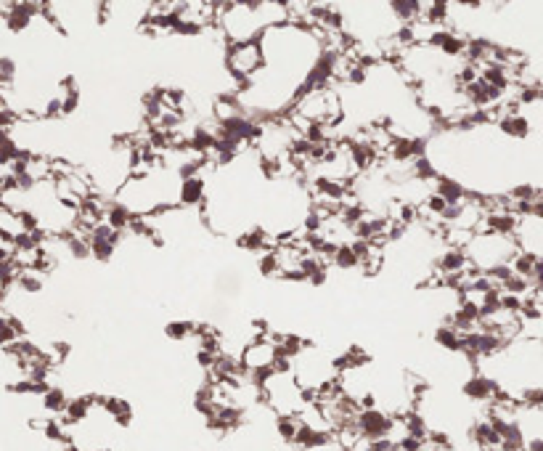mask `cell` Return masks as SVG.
Listing matches in <instances>:
<instances>
[{
	"label": "cell",
	"instance_id": "1",
	"mask_svg": "<svg viewBox=\"0 0 543 451\" xmlns=\"http://www.w3.org/2000/svg\"><path fill=\"white\" fill-rule=\"evenodd\" d=\"M358 430L366 441H379V438H390L395 425H398V417L387 414L382 409H371V411H361L358 419H355Z\"/></svg>",
	"mask_w": 543,
	"mask_h": 451
},
{
	"label": "cell",
	"instance_id": "2",
	"mask_svg": "<svg viewBox=\"0 0 543 451\" xmlns=\"http://www.w3.org/2000/svg\"><path fill=\"white\" fill-rule=\"evenodd\" d=\"M242 364L247 371H257L273 367V343L270 340H255L242 350Z\"/></svg>",
	"mask_w": 543,
	"mask_h": 451
},
{
	"label": "cell",
	"instance_id": "3",
	"mask_svg": "<svg viewBox=\"0 0 543 451\" xmlns=\"http://www.w3.org/2000/svg\"><path fill=\"white\" fill-rule=\"evenodd\" d=\"M464 395L469 401H493L496 393H498V382L493 377H485V374H472L466 382H464Z\"/></svg>",
	"mask_w": 543,
	"mask_h": 451
},
{
	"label": "cell",
	"instance_id": "4",
	"mask_svg": "<svg viewBox=\"0 0 543 451\" xmlns=\"http://www.w3.org/2000/svg\"><path fill=\"white\" fill-rule=\"evenodd\" d=\"M96 406V395H77L69 401V406L64 411V417H59L64 422V428H72V425H80L90 417V409Z\"/></svg>",
	"mask_w": 543,
	"mask_h": 451
},
{
	"label": "cell",
	"instance_id": "5",
	"mask_svg": "<svg viewBox=\"0 0 543 451\" xmlns=\"http://www.w3.org/2000/svg\"><path fill=\"white\" fill-rule=\"evenodd\" d=\"M466 266H469V255L453 247V249H445L443 255L438 258V273L440 276H453V273H466Z\"/></svg>",
	"mask_w": 543,
	"mask_h": 451
},
{
	"label": "cell",
	"instance_id": "6",
	"mask_svg": "<svg viewBox=\"0 0 543 451\" xmlns=\"http://www.w3.org/2000/svg\"><path fill=\"white\" fill-rule=\"evenodd\" d=\"M204 194H207V186H204V178H191V181H181V188H178V202L183 207H197L204 205Z\"/></svg>",
	"mask_w": 543,
	"mask_h": 451
},
{
	"label": "cell",
	"instance_id": "7",
	"mask_svg": "<svg viewBox=\"0 0 543 451\" xmlns=\"http://www.w3.org/2000/svg\"><path fill=\"white\" fill-rule=\"evenodd\" d=\"M466 191L469 188H464V184H459L456 178H448V175H440L438 184H435V194H440L448 205H462V202H466Z\"/></svg>",
	"mask_w": 543,
	"mask_h": 451
},
{
	"label": "cell",
	"instance_id": "8",
	"mask_svg": "<svg viewBox=\"0 0 543 451\" xmlns=\"http://www.w3.org/2000/svg\"><path fill=\"white\" fill-rule=\"evenodd\" d=\"M498 130L503 136H509V138L522 141V138L530 136V120L522 117V114H506V117L498 120Z\"/></svg>",
	"mask_w": 543,
	"mask_h": 451
},
{
	"label": "cell",
	"instance_id": "9",
	"mask_svg": "<svg viewBox=\"0 0 543 451\" xmlns=\"http://www.w3.org/2000/svg\"><path fill=\"white\" fill-rule=\"evenodd\" d=\"M133 218H136V215H133V210H130V207L122 205V202H114V205L106 207V218H103V221L112 226L117 234H122V231H127V228H130Z\"/></svg>",
	"mask_w": 543,
	"mask_h": 451
},
{
	"label": "cell",
	"instance_id": "10",
	"mask_svg": "<svg viewBox=\"0 0 543 451\" xmlns=\"http://www.w3.org/2000/svg\"><path fill=\"white\" fill-rule=\"evenodd\" d=\"M462 332L456 327H445V324H440V327L435 329V343L440 345V348H445L448 353H456V350H462Z\"/></svg>",
	"mask_w": 543,
	"mask_h": 451
},
{
	"label": "cell",
	"instance_id": "11",
	"mask_svg": "<svg viewBox=\"0 0 543 451\" xmlns=\"http://www.w3.org/2000/svg\"><path fill=\"white\" fill-rule=\"evenodd\" d=\"M69 401H72V398H66L64 388H51L40 398L42 409L48 411V414H64V411H66V406H69Z\"/></svg>",
	"mask_w": 543,
	"mask_h": 451
},
{
	"label": "cell",
	"instance_id": "12",
	"mask_svg": "<svg viewBox=\"0 0 543 451\" xmlns=\"http://www.w3.org/2000/svg\"><path fill=\"white\" fill-rule=\"evenodd\" d=\"M538 260H541V258H535L533 252H525V249H520V252L514 255V260H512V268H514V273H517V276H525V279H530V282H533Z\"/></svg>",
	"mask_w": 543,
	"mask_h": 451
},
{
	"label": "cell",
	"instance_id": "13",
	"mask_svg": "<svg viewBox=\"0 0 543 451\" xmlns=\"http://www.w3.org/2000/svg\"><path fill=\"white\" fill-rule=\"evenodd\" d=\"M300 425L302 422L294 414H279V417H276V432H279V438H283L286 443H294V441H297Z\"/></svg>",
	"mask_w": 543,
	"mask_h": 451
},
{
	"label": "cell",
	"instance_id": "14",
	"mask_svg": "<svg viewBox=\"0 0 543 451\" xmlns=\"http://www.w3.org/2000/svg\"><path fill=\"white\" fill-rule=\"evenodd\" d=\"M390 160L392 162H411L414 160V138L403 136V138H392V146H390Z\"/></svg>",
	"mask_w": 543,
	"mask_h": 451
},
{
	"label": "cell",
	"instance_id": "15",
	"mask_svg": "<svg viewBox=\"0 0 543 451\" xmlns=\"http://www.w3.org/2000/svg\"><path fill=\"white\" fill-rule=\"evenodd\" d=\"M411 175L416 178V181H422V184H427V181H438L440 175H438V170H435V164H432V160L429 157H422V160H414L411 162Z\"/></svg>",
	"mask_w": 543,
	"mask_h": 451
},
{
	"label": "cell",
	"instance_id": "16",
	"mask_svg": "<svg viewBox=\"0 0 543 451\" xmlns=\"http://www.w3.org/2000/svg\"><path fill=\"white\" fill-rule=\"evenodd\" d=\"M337 268H342V271H350V268H358L361 266V258L355 255V249H353V245L347 242V245H340V249H337V255H334V260H331Z\"/></svg>",
	"mask_w": 543,
	"mask_h": 451
},
{
	"label": "cell",
	"instance_id": "17",
	"mask_svg": "<svg viewBox=\"0 0 543 451\" xmlns=\"http://www.w3.org/2000/svg\"><path fill=\"white\" fill-rule=\"evenodd\" d=\"M466 42L462 35H456V32H448V38H445L443 48H440V53L448 56V59H459L462 53H466Z\"/></svg>",
	"mask_w": 543,
	"mask_h": 451
},
{
	"label": "cell",
	"instance_id": "18",
	"mask_svg": "<svg viewBox=\"0 0 543 451\" xmlns=\"http://www.w3.org/2000/svg\"><path fill=\"white\" fill-rule=\"evenodd\" d=\"M340 218L344 221V226H350V228H355L358 223L366 221V207L361 202H344L342 212H340Z\"/></svg>",
	"mask_w": 543,
	"mask_h": 451
},
{
	"label": "cell",
	"instance_id": "19",
	"mask_svg": "<svg viewBox=\"0 0 543 451\" xmlns=\"http://www.w3.org/2000/svg\"><path fill=\"white\" fill-rule=\"evenodd\" d=\"M302 136L310 141V144H326L329 141V125L326 123H305L302 127Z\"/></svg>",
	"mask_w": 543,
	"mask_h": 451
},
{
	"label": "cell",
	"instance_id": "20",
	"mask_svg": "<svg viewBox=\"0 0 543 451\" xmlns=\"http://www.w3.org/2000/svg\"><path fill=\"white\" fill-rule=\"evenodd\" d=\"M262 276H281V258H279V252L273 249V252H265L260 258V263H257Z\"/></svg>",
	"mask_w": 543,
	"mask_h": 451
},
{
	"label": "cell",
	"instance_id": "21",
	"mask_svg": "<svg viewBox=\"0 0 543 451\" xmlns=\"http://www.w3.org/2000/svg\"><path fill=\"white\" fill-rule=\"evenodd\" d=\"M16 287L24 289V292H40L42 276L35 273V271H29V268H24V271H19V276H16Z\"/></svg>",
	"mask_w": 543,
	"mask_h": 451
},
{
	"label": "cell",
	"instance_id": "22",
	"mask_svg": "<svg viewBox=\"0 0 543 451\" xmlns=\"http://www.w3.org/2000/svg\"><path fill=\"white\" fill-rule=\"evenodd\" d=\"M503 292H509V295H517V297H527V295H533V282L530 279H525V276H512L506 284H503Z\"/></svg>",
	"mask_w": 543,
	"mask_h": 451
},
{
	"label": "cell",
	"instance_id": "23",
	"mask_svg": "<svg viewBox=\"0 0 543 451\" xmlns=\"http://www.w3.org/2000/svg\"><path fill=\"white\" fill-rule=\"evenodd\" d=\"M21 146H16V141L11 138V136H3V141H0V164L3 167H11L14 160L19 157Z\"/></svg>",
	"mask_w": 543,
	"mask_h": 451
},
{
	"label": "cell",
	"instance_id": "24",
	"mask_svg": "<svg viewBox=\"0 0 543 451\" xmlns=\"http://www.w3.org/2000/svg\"><path fill=\"white\" fill-rule=\"evenodd\" d=\"M194 329H197L194 321H170V324L164 327V334H167L170 340H186L188 334H197Z\"/></svg>",
	"mask_w": 543,
	"mask_h": 451
},
{
	"label": "cell",
	"instance_id": "25",
	"mask_svg": "<svg viewBox=\"0 0 543 451\" xmlns=\"http://www.w3.org/2000/svg\"><path fill=\"white\" fill-rule=\"evenodd\" d=\"M416 218H419L416 205H411V202H398L395 205V221H401L403 226H414Z\"/></svg>",
	"mask_w": 543,
	"mask_h": 451
},
{
	"label": "cell",
	"instance_id": "26",
	"mask_svg": "<svg viewBox=\"0 0 543 451\" xmlns=\"http://www.w3.org/2000/svg\"><path fill=\"white\" fill-rule=\"evenodd\" d=\"M509 197H512L514 202H535V199H538V188L533 184H517L509 191Z\"/></svg>",
	"mask_w": 543,
	"mask_h": 451
},
{
	"label": "cell",
	"instance_id": "27",
	"mask_svg": "<svg viewBox=\"0 0 543 451\" xmlns=\"http://www.w3.org/2000/svg\"><path fill=\"white\" fill-rule=\"evenodd\" d=\"M16 77V62L11 56H0V88H11Z\"/></svg>",
	"mask_w": 543,
	"mask_h": 451
},
{
	"label": "cell",
	"instance_id": "28",
	"mask_svg": "<svg viewBox=\"0 0 543 451\" xmlns=\"http://www.w3.org/2000/svg\"><path fill=\"white\" fill-rule=\"evenodd\" d=\"M445 210H448V202H445L440 194H429L427 199H424V212L427 215H435V218H443Z\"/></svg>",
	"mask_w": 543,
	"mask_h": 451
},
{
	"label": "cell",
	"instance_id": "29",
	"mask_svg": "<svg viewBox=\"0 0 543 451\" xmlns=\"http://www.w3.org/2000/svg\"><path fill=\"white\" fill-rule=\"evenodd\" d=\"M19 340V334H16V329L11 327V321L3 316V321H0V345L3 348H11L14 343Z\"/></svg>",
	"mask_w": 543,
	"mask_h": 451
},
{
	"label": "cell",
	"instance_id": "30",
	"mask_svg": "<svg viewBox=\"0 0 543 451\" xmlns=\"http://www.w3.org/2000/svg\"><path fill=\"white\" fill-rule=\"evenodd\" d=\"M77 109H80V90H72V93L61 96V112H64V117L75 114Z\"/></svg>",
	"mask_w": 543,
	"mask_h": 451
},
{
	"label": "cell",
	"instance_id": "31",
	"mask_svg": "<svg viewBox=\"0 0 543 451\" xmlns=\"http://www.w3.org/2000/svg\"><path fill=\"white\" fill-rule=\"evenodd\" d=\"M201 29H204V24L197 19H183L181 27L175 29L178 35H183V38H197V35H201Z\"/></svg>",
	"mask_w": 543,
	"mask_h": 451
},
{
	"label": "cell",
	"instance_id": "32",
	"mask_svg": "<svg viewBox=\"0 0 543 451\" xmlns=\"http://www.w3.org/2000/svg\"><path fill=\"white\" fill-rule=\"evenodd\" d=\"M197 364H199L201 369L212 371V369H215V364H218V353L199 348V350H197Z\"/></svg>",
	"mask_w": 543,
	"mask_h": 451
},
{
	"label": "cell",
	"instance_id": "33",
	"mask_svg": "<svg viewBox=\"0 0 543 451\" xmlns=\"http://www.w3.org/2000/svg\"><path fill=\"white\" fill-rule=\"evenodd\" d=\"M366 75H368V69L361 66L358 62H353L350 72H347V82H353V85H363V82H366Z\"/></svg>",
	"mask_w": 543,
	"mask_h": 451
},
{
	"label": "cell",
	"instance_id": "34",
	"mask_svg": "<svg viewBox=\"0 0 543 451\" xmlns=\"http://www.w3.org/2000/svg\"><path fill=\"white\" fill-rule=\"evenodd\" d=\"M427 149H429V141H427L424 136H416V138H414V160L427 157Z\"/></svg>",
	"mask_w": 543,
	"mask_h": 451
},
{
	"label": "cell",
	"instance_id": "35",
	"mask_svg": "<svg viewBox=\"0 0 543 451\" xmlns=\"http://www.w3.org/2000/svg\"><path fill=\"white\" fill-rule=\"evenodd\" d=\"M53 350H56V353H53V361H64V358L69 356L72 345H69V343H56V345H53Z\"/></svg>",
	"mask_w": 543,
	"mask_h": 451
},
{
	"label": "cell",
	"instance_id": "36",
	"mask_svg": "<svg viewBox=\"0 0 543 451\" xmlns=\"http://www.w3.org/2000/svg\"><path fill=\"white\" fill-rule=\"evenodd\" d=\"M310 284H313V287H321V284H326V271H318V273L310 279Z\"/></svg>",
	"mask_w": 543,
	"mask_h": 451
},
{
	"label": "cell",
	"instance_id": "37",
	"mask_svg": "<svg viewBox=\"0 0 543 451\" xmlns=\"http://www.w3.org/2000/svg\"><path fill=\"white\" fill-rule=\"evenodd\" d=\"M541 101H543V82H541Z\"/></svg>",
	"mask_w": 543,
	"mask_h": 451
},
{
	"label": "cell",
	"instance_id": "38",
	"mask_svg": "<svg viewBox=\"0 0 543 451\" xmlns=\"http://www.w3.org/2000/svg\"><path fill=\"white\" fill-rule=\"evenodd\" d=\"M93 451H109V449H93Z\"/></svg>",
	"mask_w": 543,
	"mask_h": 451
},
{
	"label": "cell",
	"instance_id": "39",
	"mask_svg": "<svg viewBox=\"0 0 543 451\" xmlns=\"http://www.w3.org/2000/svg\"><path fill=\"white\" fill-rule=\"evenodd\" d=\"M392 451H401V449H392Z\"/></svg>",
	"mask_w": 543,
	"mask_h": 451
}]
</instances>
